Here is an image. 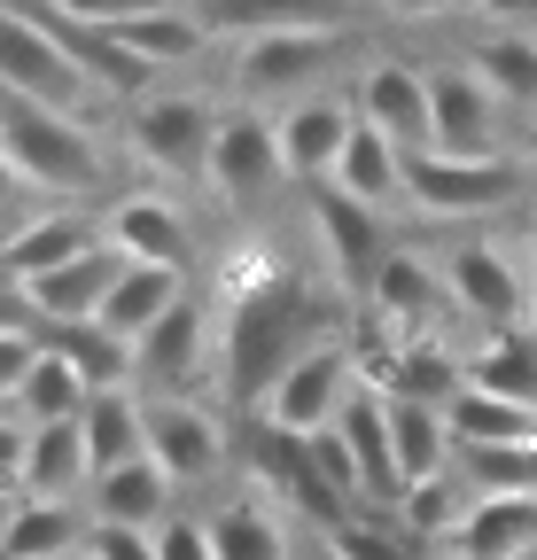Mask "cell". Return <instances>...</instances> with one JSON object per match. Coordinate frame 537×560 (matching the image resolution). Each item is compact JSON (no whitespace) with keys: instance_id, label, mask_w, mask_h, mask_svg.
<instances>
[{"instance_id":"f907efd6","label":"cell","mask_w":537,"mask_h":560,"mask_svg":"<svg viewBox=\"0 0 537 560\" xmlns=\"http://www.w3.org/2000/svg\"><path fill=\"white\" fill-rule=\"evenodd\" d=\"M62 560H94V552H62Z\"/></svg>"},{"instance_id":"bcb514c9","label":"cell","mask_w":537,"mask_h":560,"mask_svg":"<svg viewBox=\"0 0 537 560\" xmlns=\"http://www.w3.org/2000/svg\"><path fill=\"white\" fill-rule=\"evenodd\" d=\"M16 187H24V179H16V164H9V156H0V210H9V202H16Z\"/></svg>"},{"instance_id":"9a60e30c","label":"cell","mask_w":537,"mask_h":560,"mask_svg":"<svg viewBox=\"0 0 537 560\" xmlns=\"http://www.w3.org/2000/svg\"><path fill=\"white\" fill-rule=\"evenodd\" d=\"M359 125H374V132H389L397 149H429V79L413 62H397V55H382L366 79H359Z\"/></svg>"},{"instance_id":"7a4b0ae2","label":"cell","mask_w":537,"mask_h":560,"mask_svg":"<svg viewBox=\"0 0 537 560\" xmlns=\"http://www.w3.org/2000/svg\"><path fill=\"white\" fill-rule=\"evenodd\" d=\"M0 156L16 164L24 187H62L79 195L102 179V140L86 132V117H62L47 102H24L0 86Z\"/></svg>"},{"instance_id":"f1b7e54d","label":"cell","mask_w":537,"mask_h":560,"mask_svg":"<svg viewBox=\"0 0 537 560\" xmlns=\"http://www.w3.org/2000/svg\"><path fill=\"white\" fill-rule=\"evenodd\" d=\"M467 389H491V397L537 412V327H499V335H483V350L467 359Z\"/></svg>"},{"instance_id":"ee69618b","label":"cell","mask_w":537,"mask_h":560,"mask_svg":"<svg viewBox=\"0 0 537 560\" xmlns=\"http://www.w3.org/2000/svg\"><path fill=\"white\" fill-rule=\"evenodd\" d=\"M483 9H491L506 32H529V24H537V0H483Z\"/></svg>"},{"instance_id":"ab89813d","label":"cell","mask_w":537,"mask_h":560,"mask_svg":"<svg viewBox=\"0 0 537 560\" xmlns=\"http://www.w3.org/2000/svg\"><path fill=\"white\" fill-rule=\"evenodd\" d=\"M47 9H62L71 24H86V32H125V24H141L156 9H179V0H47Z\"/></svg>"},{"instance_id":"6da1fadb","label":"cell","mask_w":537,"mask_h":560,"mask_svg":"<svg viewBox=\"0 0 537 560\" xmlns=\"http://www.w3.org/2000/svg\"><path fill=\"white\" fill-rule=\"evenodd\" d=\"M312 342H327V304L304 289L289 265H234L226 296V389L257 412L273 397V382L304 359Z\"/></svg>"},{"instance_id":"4fadbf2b","label":"cell","mask_w":537,"mask_h":560,"mask_svg":"<svg viewBox=\"0 0 537 560\" xmlns=\"http://www.w3.org/2000/svg\"><path fill=\"white\" fill-rule=\"evenodd\" d=\"M273 125H281V164H289V179H335V164H343L351 132H359V109H351L343 94H304V102H289Z\"/></svg>"},{"instance_id":"e0dca14e","label":"cell","mask_w":537,"mask_h":560,"mask_svg":"<svg viewBox=\"0 0 537 560\" xmlns=\"http://www.w3.org/2000/svg\"><path fill=\"white\" fill-rule=\"evenodd\" d=\"M86 249H102V242H94V226L79 219V210H47V219H24L9 242H0V272H9L16 289H32V280L79 265Z\"/></svg>"},{"instance_id":"4316f807","label":"cell","mask_w":537,"mask_h":560,"mask_svg":"<svg viewBox=\"0 0 537 560\" xmlns=\"http://www.w3.org/2000/svg\"><path fill=\"white\" fill-rule=\"evenodd\" d=\"M389 444H397V475H406V490H413V482H436V475L459 467V444H452V429H444V412H436V405L389 397Z\"/></svg>"},{"instance_id":"ba28073f","label":"cell","mask_w":537,"mask_h":560,"mask_svg":"<svg viewBox=\"0 0 537 560\" xmlns=\"http://www.w3.org/2000/svg\"><path fill=\"white\" fill-rule=\"evenodd\" d=\"M312 226H319V249H327V272H335V289H351V296H374V272L389 265L382 210L351 202L343 187H312Z\"/></svg>"},{"instance_id":"5bb4252c","label":"cell","mask_w":537,"mask_h":560,"mask_svg":"<svg viewBox=\"0 0 537 560\" xmlns=\"http://www.w3.org/2000/svg\"><path fill=\"white\" fill-rule=\"evenodd\" d=\"M444 296H452L459 312H476V319L499 335V327H522V312H529V280H522L491 242H467V249L444 257Z\"/></svg>"},{"instance_id":"83f0119b","label":"cell","mask_w":537,"mask_h":560,"mask_svg":"<svg viewBox=\"0 0 537 560\" xmlns=\"http://www.w3.org/2000/svg\"><path fill=\"white\" fill-rule=\"evenodd\" d=\"M327 187H343L351 202H366V210H389L397 195H406V149H397L389 132H374V125H359L351 132V149H343V164H335V179Z\"/></svg>"},{"instance_id":"7402d4cb","label":"cell","mask_w":537,"mask_h":560,"mask_svg":"<svg viewBox=\"0 0 537 560\" xmlns=\"http://www.w3.org/2000/svg\"><path fill=\"white\" fill-rule=\"evenodd\" d=\"M79 429H86V459H94V482L132 467V459H149V397L141 389H102L86 412H79Z\"/></svg>"},{"instance_id":"3957f363","label":"cell","mask_w":537,"mask_h":560,"mask_svg":"<svg viewBox=\"0 0 537 560\" xmlns=\"http://www.w3.org/2000/svg\"><path fill=\"white\" fill-rule=\"evenodd\" d=\"M359 350L343 342V335H327V342H312L304 359L273 382V397H265L249 420H273L281 436H319V429H335L343 420V405L359 397Z\"/></svg>"},{"instance_id":"7bdbcfd3","label":"cell","mask_w":537,"mask_h":560,"mask_svg":"<svg viewBox=\"0 0 537 560\" xmlns=\"http://www.w3.org/2000/svg\"><path fill=\"white\" fill-rule=\"evenodd\" d=\"M24 452H32V429H24L16 412H0V490L24 482Z\"/></svg>"},{"instance_id":"30bf717a","label":"cell","mask_w":537,"mask_h":560,"mask_svg":"<svg viewBox=\"0 0 537 560\" xmlns=\"http://www.w3.org/2000/svg\"><path fill=\"white\" fill-rule=\"evenodd\" d=\"M203 359H211V312L195 296H179L141 342H132V389L141 397H179L195 374H203Z\"/></svg>"},{"instance_id":"5b68a950","label":"cell","mask_w":537,"mask_h":560,"mask_svg":"<svg viewBox=\"0 0 537 560\" xmlns=\"http://www.w3.org/2000/svg\"><path fill=\"white\" fill-rule=\"evenodd\" d=\"M211 140H219V109L195 94H149L132 109V149L164 179H211Z\"/></svg>"},{"instance_id":"8d00e7d4","label":"cell","mask_w":537,"mask_h":560,"mask_svg":"<svg viewBox=\"0 0 537 560\" xmlns=\"http://www.w3.org/2000/svg\"><path fill=\"white\" fill-rule=\"evenodd\" d=\"M459 482L476 490V499H537V444L459 452Z\"/></svg>"},{"instance_id":"277c9868","label":"cell","mask_w":537,"mask_h":560,"mask_svg":"<svg viewBox=\"0 0 537 560\" xmlns=\"http://www.w3.org/2000/svg\"><path fill=\"white\" fill-rule=\"evenodd\" d=\"M522 195V164L506 156H444V149H413L406 156V202L429 219H483Z\"/></svg>"},{"instance_id":"74e56055","label":"cell","mask_w":537,"mask_h":560,"mask_svg":"<svg viewBox=\"0 0 537 560\" xmlns=\"http://www.w3.org/2000/svg\"><path fill=\"white\" fill-rule=\"evenodd\" d=\"M117 39L141 55L149 70L187 62V55H203V47H211V39H203V24H195V9H156V16H141V24H125Z\"/></svg>"},{"instance_id":"8fae6325","label":"cell","mask_w":537,"mask_h":560,"mask_svg":"<svg viewBox=\"0 0 537 560\" xmlns=\"http://www.w3.org/2000/svg\"><path fill=\"white\" fill-rule=\"evenodd\" d=\"M429 149H444V156H499V94L467 62L429 70Z\"/></svg>"},{"instance_id":"603a6c76","label":"cell","mask_w":537,"mask_h":560,"mask_svg":"<svg viewBox=\"0 0 537 560\" xmlns=\"http://www.w3.org/2000/svg\"><path fill=\"white\" fill-rule=\"evenodd\" d=\"M24 499H55L71 506L79 490H94V459H86V429L79 420H55V429H32V452H24Z\"/></svg>"},{"instance_id":"44dd1931","label":"cell","mask_w":537,"mask_h":560,"mask_svg":"<svg viewBox=\"0 0 537 560\" xmlns=\"http://www.w3.org/2000/svg\"><path fill=\"white\" fill-rule=\"evenodd\" d=\"M335 55H343V32H281V39H249V47H242V86H249V94H289V86L319 79Z\"/></svg>"},{"instance_id":"52a82bcc","label":"cell","mask_w":537,"mask_h":560,"mask_svg":"<svg viewBox=\"0 0 537 560\" xmlns=\"http://www.w3.org/2000/svg\"><path fill=\"white\" fill-rule=\"evenodd\" d=\"M149 459H156L179 490H195V482L226 475L234 436L219 429V412H203L195 397H149Z\"/></svg>"},{"instance_id":"681fc988","label":"cell","mask_w":537,"mask_h":560,"mask_svg":"<svg viewBox=\"0 0 537 560\" xmlns=\"http://www.w3.org/2000/svg\"><path fill=\"white\" fill-rule=\"evenodd\" d=\"M9 506H16V499H9V490H0V522H9Z\"/></svg>"},{"instance_id":"836d02e7","label":"cell","mask_w":537,"mask_h":560,"mask_svg":"<svg viewBox=\"0 0 537 560\" xmlns=\"http://www.w3.org/2000/svg\"><path fill=\"white\" fill-rule=\"evenodd\" d=\"M467 506H476V490H467L459 467H452V475H436V482H413L406 499H397V522H406L413 545H452V529L467 522Z\"/></svg>"},{"instance_id":"1f68e13d","label":"cell","mask_w":537,"mask_h":560,"mask_svg":"<svg viewBox=\"0 0 537 560\" xmlns=\"http://www.w3.org/2000/svg\"><path fill=\"white\" fill-rule=\"evenodd\" d=\"M211 545H219V560H289V529L273 522V506L257 490H242L234 506L211 514Z\"/></svg>"},{"instance_id":"8992f818","label":"cell","mask_w":537,"mask_h":560,"mask_svg":"<svg viewBox=\"0 0 537 560\" xmlns=\"http://www.w3.org/2000/svg\"><path fill=\"white\" fill-rule=\"evenodd\" d=\"M0 86L24 94V102H47V109H62V117H79V109L94 102V86L71 70V55H62L39 24H24L9 0H0Z\"/></svg>"},{"instance_id":"b9f144b4","label":"cell","mask_w":537,"mask_h":560,"mask_svg":"<svg viewBox=\"0 0 537 560\" xmlns=\"http://www.w3.org/2000/svg\"><path fill=\"white\" fill-rule=\"evenodd\" d=\"M86 552H94V560H164L149 529H109V522L86 529Z\"/></svg>"},{"instance_id":"60d3db41","label":"cell","mask_w":537,"mask_h":560,"mask_svg":"<svg viewBox=\"0 0 537 560\" xmlns=\"http://www.w3.org/2000/svg\"><path fill=\"white\" fill-rule=\"evenodd\" d=\"M156 552H164V560H219L211 522H195V514H172V522L156 529Z\"/></svg>"},{"instance_id":"d4e9b609","label":"cell","mask_w":537,"mask_h":560,"mask_svg":"<svg viewBox=\"0 0 537 560\" xmlns=\"http://www.w3.org/2000/svg\"><path fill=\"white\" fill-rule=\"evenodd\" d=\"M79 506H55V499H16L9 522H0V560H62V552H86Z\"/></svg>"},{"instance_id":"d6986e66","label":"cell","mask_w":537,"mask_h":560,"mask_svg":"<svg viewBox=\"0 0 537 560\" xmlns=\"http://www.w3.org/2000/svg\"><path fill=\"white\" fill-rule=\"evenodd\" d=\"M172 514H179V482L156 459H132V467L94 482V522H109V529H149L156 537Z\"/></svg>"},{"instance_id":"9c48e42d","label":"cell","mask_w":537,"mask_h":560,"mask_svg":"<svg viewBox=\"0 0 537 560\" xmlns=\"http://www.w3.org/2000/svg\"><path fill=\"white\" fill-rule=\"evenodd\" d=\"M289 179L281 164V125L257 117V109H226L219 117V140H211V187L226 202H265Z\"/></svg>"},{"instance_id":"7c38bea8","label":"cell","mask_w":537,"mask_h":560,"mask_svg":"<svg viewBox=\"0 0 537 560\" xmlns=\"http://www.w3.org/2000/svg\"><path fill=\"white\" fill-rule=\"evenodd\" d=\"M359 0H195L203 39H281V32H343Z\"/></svg>"},{"instance_id":"d590c367","label":"cell","mask_w":537,"mask_h":560,"mask_svg":"<svg viewBox=\"0 0 537 560\" xmlns=\"http://www.w3.org/2000/svg\"><path fill=\"white\" fill-rule=\"evenodd\" d=\"M436 289H444V272H429L413 249H389V265L374 272V312H389L397 327H421Z\"/></svg>"},{"instance_id":"e575fe53","label":"cell","mask_w":537,"mask_h":560,"mask_svg":"<svg viewBox=\"0 0 537 560\" xmlns=\"http://www.w3.org/2000/svg\"><path fill=\"white\" fill-rule=\"evenodd\" d=\"M319 545H327V560H429V552L406 537V522H397V514H374V506H359L351 522L319 529Z\"/></svg>"},{"instance_id":"f546056e","label":"cell","mask_w":537,"mask_h":560,"mask_svg":"<svg viewBox=\"0 0 537 560\" xmlns=\"http://www.w3.org/2000/svg\"><path fill=\"white\" fill-rule=\"evenodd\" d=\"M467 70L499 94V109L537 117V39H529V32H491L476 55H467Z\"/></svg>"},{"instance_id":"816d5d0a","label":"cell","mask_w":537,"mask_h":560,"mask_svg":"<svg viewBox=\"0 0 537 560\" xmlns=\"http://www.w3.org/2000/svg\"><path fill=\"white\" fill-rule=\"evenodd\" d=\"M529 249H537V219H529Z\"/></svg>"},{"instance_id":"c3c4849f","label":"cell","mask_w":537,"mask_h":560,"mask_svg":"<svg viewBox=\"0 0 537 560\" xmlns=\"http://www.w3.org/2000/svg\"><path fill=\"white\" fill-rule=\"evenodd\" d=\"M529 327H537V280H529Z\"/></svg>"},{"instance_id":"484cf974","label":"cell","mask_w":537,"mask_h":560,"mask_svg":"<svg viewBox=\"0 0 537 560\" xmlns=\"http://www.w3.org/2000/svg\"><path fill=\"white\" fill-rule=\"evenodd\" d=\"M444 429L459 452H506V444H537V412L529 405H506L491 389H459L444 405Z\"/></svg>"},{"instance_id":"ffe728a7","label":"cell","mask_w":537,"mask_h":560,"mask_svg":"<svg viewBox=\"0 0 537 560\" xmlns=\"http://www.w3.org/2000/svg\"><path fill=\"white\" fill-rule=\"evenodd\" d=\"M529 552H537V499H476L444 545V560H529Z\"/></svg>"},{"instance_id":"cb8c5ba5","label":"cell","mask_w":537,"mask_h":560,"mask_svg":"<svg viewBox=\"0 0 537 560\" xmlns=\"http://www.w3.org/2000/svg\"><path fill=\"white\" fill-rule=\"evenodd\" d=\"M187 296V272H164V265H125L117 272V289H109V304H102V327L132 350V342H141L172 304Z\"/></svg>"},{"instance_id":"4dcf8cb0","label":"cell","mask_w":537,"mask_h":560,"mask_svg":"<svg viewBox=\"0 0 537 560\" xmlns=\"http://www.w3.org/2000/svg\"><path fill=\"white\" fill-rule=\"evenodd\" d=\"M39 342L55 350V359H71L94 397H102V389H132V350H125L102 319H86V327H39Z\"/></svg>"},{"instance_id":"f35d334b","label":"cell","mask_w":537,"mask_h":560,"mask_svg":"<svg viewBox=\"0 0 537 560\" xmlns=\"http://www.w3.org/2000/svg\"><path fill=\"white\" fill-rule=\"evenodd\" d=\"M39 327H0V412H16V397H24V382H32V366H39Z\"/></svg>"},{"instance_id":"7dc6e473","label":"cell","mask_w":537,"mask_h":560,"mask_svg":"<svg viewBox=\"0 0 537 560\" xmlns=\"http://www.w3.org/2000/svg\"><path fill=\"white\" fill-rule=\"evenodd\" d=\"M522 156L537 164V117H522Z\"/></svg>"},{"instance_id":"2e32d148","label":"cell","mask_w":537,"mask_h":560,"mask_svg":"<svg viewBox=\"0 0 537 560\" xmlns=\"http://www.w3.org/2000/svg\"><path fill=\"white\" fill-rule=\"evenodd\" d=\"M117 272H125V257L102 242V249H86L79 265H62V272L32 280V289H16V296L32 304L39 327H86V319H102V304H109V289H117Z\"/></svg>"},{"instance_id":"f6af8a7d","label":"cell","mask_w":537,"mask_h":560,"mask_svg":"<svg viewBox=\"0 0 537 560\" xmlns=\"http://www.w3.org/2000/svg\"><path fill=\"white\" fill-rule=\"evenodd\" d=\"M382 9H389V16H406V24H421V16H444L452 0H382Z\"/></svg>"},{"instance_id":"ac0fdd59","label":"cell","mask_w":537,"mask_h":560,"mask_svg":"<svg viewBox=\"0 0 537 560\" xmlns=\"http://www.w3.org/2000/svg\"><path fill=\"white\" fill-rule=\"evenodd\" d=\"M109 249H117L125 265H164V272H187L195 234H187V219H179L172 202L132 195V202H117V210H109Z\"/></svg>"},{"instance_id":"d6a6232c","label":"cell","mask_w":537,"mask_h":560,"mask_svg":"<svg viewBox=\"0 0 537 560\" xmlns=\"http://www.w3.org/2000/svg\"><path fill=\"white\" fill-rule=\"evenodd\" d=\"M86 405H94L86 374L71 359H55V350H39V366H32L24 397H16V420H24V429H55V420H79Z\"/></svg>"}]
</instances>
